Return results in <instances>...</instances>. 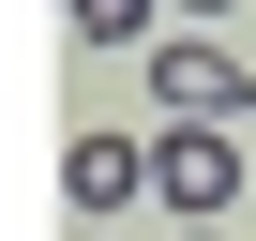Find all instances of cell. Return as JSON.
<instances>
[{
  "mask_svg": "<svg viewBox=\"0 0 256 241\" xmlns=\"http://www.w3.org/2000/svg\"><path fill=\"white\" fill-rule=\"evenodd\" d=\"M60 196H76V211L151 196V136H76V151H60Z\"/></svg>",
  "mask_w": 256,
  "mask_h": 241,
  "instance_id": "3",
  "label": "cell"
},
{
  "mask_svg": "<svg viewBox=\"0 0 256 241\" xmlns=\"http://www.w3.org/2000/svg\"><path fill=\"white\" fill-rule=\"evenodd\" d=\"M151 106L166 120H256V76L226 46H151Z\"/></svg>",
  "mask_w": 256,
  "mask_h": 241,
  "instance_id": "2",
  "label": "cell"
},
{
  "mask_svg": "<svg viewBox=\"0 0 256 241\" xmlns=\"http://www.w3.org/2000/svg\"><path fill=\"white\" fill-rule=\"evenodd\" d=\"M60 16H76L90 46H136V30H151V0H60Z\"/></svg>",
  "mask_w": 256,
  "mask_h": 241,
  "instance_id": "4",
  "label": "cell"
},
{
  "mask_svg": "<svg viewBox=\"0 0 256 241\" xmlns=\"http://www.w3.org/2000/svg\"><path fill=\"white\" fill-rule=\"evenodd\" d=\"M151 196H166L181 226H211V211L241 196V136H226V120H166V136H151Z\"/></svg>",
  "mask_w": 256,
  "mask_h": 241,
  "instance_id": "1",
  "label": "cell"
},
{
  "mask_svg": "<svg viewBox=\"0 0 256 241\" xmlns=\"http://www.w3.org/2000/svg\"><path fill=\"white\" fill-rule=\"evenodd\" d=\"M166 16H226V0H166Z\"/></svg>",
  "mask_w": 256,
  "mask_h": 241,
  "instance_id": "5",
  "label": "cell"
}]
</instances>
